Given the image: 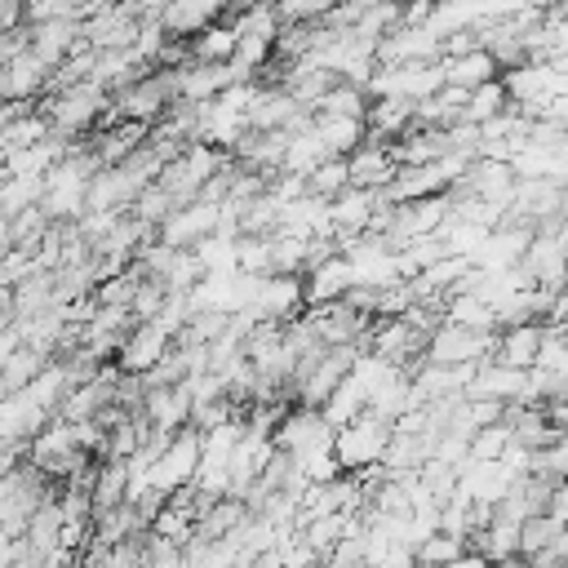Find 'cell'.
Listing matches in <instances>:
<instances>
[{"instance_id": "9a60e30c", "label": "cell", "mask_w": 568, "mask_h": 568, "mask_svg": "<svg viewBox=\"0 0 568 568\" xmlns=\"http://www.w3.org/2000/svg\"><path fill=\"white\" fill-rule=\"evenodd\" d=\"M346 164H351V182L355 186H373V191H386L390 178L399 173V164L390 155V142H373V138L355 155H346Z\"/></svg>"}, {"instance_id": "83f0119b", "label": "cell", "mask_w": 568, "mask_h": 568, "mask_svg": "<svg viewBox=\"0 0 568 568\" xmlns=\"http://www.w3.org/2000/svg\"><path fill=\"white\" fill-rule=\"evenodd\" d=\"M470 550V541L466 537H457V532H430L422 546H417V568H448L453 559H462Z\"/></svg>"}, {"instance_id": "836d02e7", "label": "cell", "mask_w": 568, "mask_h": 568, "mask_svg": "<svg viewBox=\"0 0 568 568\" xmlns=\"http://www.w3.org/2000/svg\"><path fill=\"white\" fill-rule=\"evenodd\" d=\"M235 248L244 275H271V235H240Z\"/></svg>"}, {"instance_id": "f1b7e54d", "label": "cell", "mask_w": 568, "mask_h": 568, "mask_svg": "<svg viewBox=\"0 0 568 568\" xmlns=\"http://www.w3.org/2000/svg\"><path fill=\"white\" fill-rule=\"evenodd\" d=\"M195 257H200L204 275H235V271H240V248H235V240H226V235L200 240V244H195Z\"/></svg>"}, {"instance_id": "8992f818", "label": "cell", "mask_w": 568, "mask_h": 568, "mask_svg": "<svg viewBox=\"0 0 568 568\" xmlns=\"http://www.w3.org/2000/svg\"><path fill=\"white\" fill-rule=\"evenodd\" d=\"M439 58H444V36L435 27H395L390 36L377 40L382 67H413V62H439Z\"/></svg>"}, {"instance_id": "5b68a950", "label": "cell", "mask_w": 568, "mask_h": 568, "mask_svg": "<svg viewBox=\"0 0 568 568\" xmlns=\"http://www.w3.org/2000/svg\"><path fill=\"white\" fill-rule=\"evenodd\" d=\"M497 351V333H475L462 324H439L426 342V364H484Z\"/></svg>"}, {"instance_id": "44dd1931", "label": "cell", "mask_w": 568, "mask_h": 568, "mask_svg": "<svg viewBox=\"0 0 568 568\" xmlns=\"http://www.w3.org/2000/svg\"><path fill=\"white\" fill-rule=\"evenodd\" d=\"M235 49H240V31L226 18L213 22V27H204L200 36H191V58L195 62H209V67H226L235 58Z\"/></svg>"}, {"instance_id": "9c48e42d", "label": "cell", "mask_w": 568, "mask_h": 568, "mask_svg": "<svg viewBox=\"0 0 568 568\" xmlns=\"http://www.w3.org/2000/svg\"><path fill=\"white\" fill-rule=\"evenodd\" d=\"M49 84H53V67L36 49H27L22 58H9L4 71H0L4 102H36V98L44 102L49 98Z\"/></svg>"}, {"instance_id": "277c9868", "label": "cell", "mask_w": 568, "mask_h": 568, "mask_svg": "<svg viewBox=\"0 0 568 568\" xmlns=\"http://www.w3.org/2000/svg\"><path fill=\"white\" fill-rule=\"evenodd\" d=\"M173 111V84L164 71H146L142 80H133L124 93H115V120H133V124H160Z\"/></svg>"}, {"instance_id": "f546056e", "label": "cell", "mask_w": 568, "mask_h": 568, "mask_svg": "<svg viewBox=\"0 0 568 568\" xmlns=\"http://www.w3.org/2000/svg\"><path fill=\"white\" fill-rule=\"evenodd\" d=\"M40 200H44V178H4V191H0L4 217H18V213L36 209Z\"/></svg>"}, {"instance_id": "1f68e13d", "label": "cell", "mask_w": 568, "mask_h": 568, "mask_svg": "<svg viewBox=\"0 0 568 568\" xmlns=\"http://www.w3.org/2000/svg\"><path fill=\"white\" fill-rule=\"evenodd\" d=\"M306 182H311V195H320V200H337L342 191H351V186H355V182H351V164H346V160H337V155H333V160H324Z\"/></svg>"}, {"instance_id": "4fadbf2b", "label": "cell", "mask_w": 568, "mask_h": 568, "mask_svg": "<svg viewBox=\"0 0 568 568\" xmlns=\"http://www.w3.org/2000/svg\"><path fill=\"white\" fill-rule=\"evenodd\" d=\"M359 288L355 266L337 253L328 262H320L315 271H306V306H328V302H346Z\"/></svg>"}, {"instance_id": "d590c367", "label": "cell", "mask_w": 568, "mask_h": 568, "mask_svg": "<svg viewBox=\"0 0 568 568\" xmlns=\"http://www.w3.org/2000/svg\"><path fill=\"white\" fill-rule=\"evenodd\" d=\"M497 568H537V564H532L528 555H510V559H501Z\"/></svg>"}, {"instance_id": "603a6c76", "label": "cell", "mask_w": 568, "mask_h": 568, "mask_svg": "<svg viewBox=\"0 0 568 568\" xmlns=\"http://www.w3.org/2000/svg\"><path fill=\"white\" fill-rule=\"evenodd\" d=\"M129 501V462H98V479H93V510L106 515L115 506ZM93 515V519H98Z\"/></svg>"}, {"instance_id": "52a82bcc", "label": "cell", "mask_w": 568, "mask_h": 568, "mask_svg": "<svg viewBox=\"0 0 568 568\" xmlns=\"http://www.w3.org/2000/svg\"><path fill=\"white\" fill-rule=\"evenodd\" d=\"M173 346H178V337H173L164 324L142 320V324H133V333L124 337V346H120V355H115V368H120V373H138V377H146Z\"/></svg>"}, {"instance_id": "3957f363", "label": "cell", "mask_w": 568, "mask_h": 568, "mask_svg": "<svg viewBox=\"0 0 568 568\" xmlns=\"http://www.w3.org/2000/svg\"><path fill=\"white\" fill-rule=\"evenodd\" d=\"M200 457H204V435H200L195 426L178 430V435H173V444L164 448V457L155 462V470H151V484H146V488H155V493H164V497L186 493V488L195 484V475H200Z\"/></svg>"}, {"instance_id": "ba28073f", "label": "cell", "mask_w": 568, "mask_h": 568, "mask_svg": "<svg viewBox=\"0 0 568 568\" xmlns=\"http://www.w3.org/2000/svg\"><path fill=\"white\" fill-rule=\"evenodd\" d=\"M217 222H222V204H209V200H195V204H182L178 213H169L155 231V240L173 244V248H195L200 240L217 235Z\"/></svg>"}, {"instance_id": "4dcf8cb0", "label": "cell", "mask_w": 568, "mask_h": 568, "mask_svg": "<svg viewBox=\"0 0 568 568\" xmlns=\"http://www.w3.org/2000/svg\"><path fill=\"white\" fill-rule=\"evenodd\" d=\"M515 444V426L510 422H497V426H479L475 439H470V462H501Z\"/></svg>"}, {"instance_id": "d6a6232c", "label": "cell", "mask_w": 568, "mask_h": 568, "mask_svg": "<svg viewBox=\"0 0 568 568\" xmlns=\"http://www.w3.org/2000/svg\"><path fill=\"white\" fill-rule=\"evenodd\" d=\"M337 0H275L284 27H320L328 13H333Z\"/></svg>"}, {"instance_id": "d6986e66", "label": "cell", "mask_w": 568, "mask_h": 568, "mask_svg": "<svg viewBox=\"0 0 568 568\" xmlns=\"http://www.w3.org/2000/svg\"><path fill=\"white\" fill-rule=\"evenodd\" d=\"M49 138H53V120H49L44 106H36V111H27V115H18V120H4V129H0L4 155H18V151L40 146V142H49Z\"/></svg>"}, {"instance_id": "e0dca14e", "label": "cell", "mask_w": 568, "mask_h": 568, "mask_svg": "<svg viewBox=\"0 0 568 568\" xmlns=\"http://www.w3.org/2000/svg\"><path fill=\"white\" fill-rule=\"evenodd\" d=\"M315 133L328 146V155L346 160L368 142V120L364 115H315Z\"/></svg>"}, {"instance_id": "7c38bea8", "label": "cell", "mask_w": 568, "mask_h": 568, "mask_svg": "<svg viewBox=\"0 0 568 568\" xmlns=\"http://www.w3.org/2000/svg\"><path fill=\"white\" fill-rule=\"evenodd\" d=\"M31 49L49 62L62 67L71 53L84 49V22L80 18H49V22H31Z\"/></svg>"}, {"instance_id": "484cf974", "label": "cell", "mask_w": 568, "mask_h": 568, "mask_svg": "<svg viewBox=\"0 0 568 568\" xmlns=\"http://www.w3.org/2000/svg\"><path fill=\"white\" fill-rule=\"evenodd\" d=\"M368 106H373V98H368V89H359V84H333L320 102H315V115H368Z\"/></svg>"}, {"instance_id": "7402d4cb", "label": "cell", "mask_w": 568, "mask_h": 568, "mask_svg": "<svg viewBox=\"0 0 568 568\" xmlns=\"http://www.w3.org/2000/svg\"><path fill=\"white\" fill-rule=\"evenodd\" d=\"M324 160H333V155H328V146L320 142V133H315V124H311V129H302V133L288 138V151H284V169H280V173L311 178Z\"/></svg>"}, {"instance_id": "7a4b0ae2", "label": "cell", "mask_w": 568, "mask_h": 568, "mask_svg": "<svg viewBox=\"0 0 568 568\" xmlns=\"http://www.w3.org/2000/svg\"><path fill=\"white\" fill-rule=\"evenodd\" d=\"M248 315L253 324H293L306 315V280L302 275H262L257 293H253V306L240 311Z\"/></svg>"}, {"instance_id": "5bb4252c", "label": "cell", "mask_w": 568, "mask_h": 568, "mask_svg": "<svg viewBox=\"0 0 568 568\" xmlns=\"http://www.w3.org/2000/svg\"><path fill=\"white\" fill-rule=\"evenodd\" d=\"M541 342H546V324L541 320H528V324H510L497 333V351L493 359L510 364V368H532L537 355H541Z\"/></svg>"}, {"instance_id": "8fae6325", "label": "cell", "mask_w": 568, "mask_h": 568, "mask_svg": "<svg viewBox=\"0 0 568 568\" xmlns=\"http://www.w3.org/2000/svg\"><path fill=\"white\" fill-rule=\"evenodd\" d=\"M191 413H195V395L191 386H160V390H146V404H142V417L151 422V430H164V435H178L191 426Z\"/></svg>"}, {"instance_id": "ac0fdd59", "label": "cell", "mask_w": 568, "mask_h": 568, "mask_svg": "<svg viewBox=\"0 0 568 568\" xmlns=\"http://www.w3.org/2000/svg\"><path fill=\"white\" fill-rule=\"evenodd\" d=\"M444 75H448V84H457V89H479V84L501 80V62H497L488 49H470V53H462V58H444Z\"/></svg>"}, {"instance_id": "6da1fadb", "label": "cell", "mask_w": 568, "mask_h": 568, "mask_svg": "<svg viewBox=\"0 0 568 568\" xmlns=\"http://www.w3.org/2000/svg\"><path fill=\"white\" fill-rule=\"evenodd\" d=\"M390 444H395V426L382 422V417H373V413L355 417L351 426H342L333 435V453H337V462H342L346 475H364V470L382 466L386 453H390Z\"/></svg>"}, {"instance_id": "2e32d148", "label": "cell", "mask_w": 568, "mask_h": 568, "mask_svg": "<svg viewBox=\"0 0 568 568\" xmlns=\"http://www.w3.org/2000/svg\"><path fill=\"white\" fill-rule=\"evenodd\" d=\"M364 120H368V138L373 142H395L417 124V102H408V98H373Z\"/></svg>"}, {"instance_id": "d4e9b609", "label": "cell", "mask_w": 568, "mask_h": 568, "mask_svg": "<svg viewBox=\"0 0 568 568\" xmlns=\"http://www.w3.org/2000/svg\"><path fill=\"white\" fill-rule=\"evenodd\" d=\"M226 22H231L240 36H257V40H266V44H275L280 31H284V18H280L275 4H253V9H244V13H231Z\"/></svg>"}, {"instance_id": "e575fe53", "label": "cell", "mask_w": 568, "mask_h": 568, "mask_svg": "<svg viewBox=\"0 0 568 568\" xmlns=\"http://www.w3.org/2000/svg\"><path fill=\"white\" fill-rule=\"evenodd\" d=\"M448 568H493V559L488 555H479V550H466L462 559H453Z\"/></svg>"}, {"instance_id": "ffe728a7", "label": "cell", "mask_w": 568, "mask_h": 568, "mask_svg": "<svg viewBox=\"0 0 568 568\" xmlns=\"http://www.w3.org/2000/svg\"><path fill=\"white\" fill-rule=\"evenodd\" d=\"M444 320H448V324H462V328H475V333H497V328H501L497 311H493L479 293H466V288H457V293L444 302Z\"/></svg>"}, {"instance_id": "cb8c5ba5", "label": "cell", "mask_w": 568, "mask_h": 568, "mask_svg": "<svg viewBox=\"0 0 568 568\" xmlns=\"http://www.w3.org/2000/svg\"><path fill=\"white\" fill-rule=\"evenodd\" d=\"M519 524H510V519H497L493 515V524L488 528H479V532H470V550H479V555H488L493 564H501V559H510V555H519Z\"/></svg>"}, {"instance_id": "4316f807", "label": "cell", "mask_w": 568, "mask_h": 568, "mask_svg": "<svg viewBox=\"0 0 568 568\" xmlns=\"http://www.w3.org/2000/svg\"><path fill=\"white\" fill-rule=\"evenodd\" d=\"M515 102H510V93H506V80H493V84H479V89H470V106H466V120L470 124H488V120H497V115H506Z\"/></svg>"}, {"instance_id": "30bf717a", "label": "cell", "mask_w": 568, "mask_h": 568, "mask_svg": "<svg viewBox=\"0 0 568 568\" xmlns=\"http://www.w3.org/2000/svg\"><path fill=\"white\" fill-rule=\"evenodd\" d=\"M453 191V178L444 169V160L435 164H404L390 186H386V200L390 204H413V200H430V195H448Z\"/></svg>"}]
</instances>
